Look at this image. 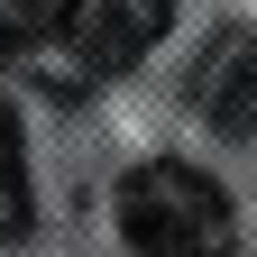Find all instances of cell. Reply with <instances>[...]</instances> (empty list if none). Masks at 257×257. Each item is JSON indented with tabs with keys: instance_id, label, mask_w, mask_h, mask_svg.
I'll return each mask as SVG.
<instances>
[{
	"instance_id": "obj_1",
	"label": "cell",
	"mask_w": 257,
	"mask_h": 257,
	"mask_svg": "<svg viewBox=\"0 0 257 257\" xmlns=\"http://www.w3.org/2000/svg\"><path fill=\"white\" fill-rule=\"evenodd\" d=\"M110 211H119V239L138 257H230L239 248L230 193L193 166V156H147V166H128L119 193H110Z\"/></svg>"
},
{
	"instance_id": "obj_2",
	"label": "cell",
	"mask_w": 257,
	"mask_h": 257,
	"mask_svg": "<svg viewBox=\"0 0 257 257\" xmlns=\"http://www.w3.org/2000/svg\"><path fill=\"white\" fill-rule=\"evenodd\" d=\"M166 28H175V0H74L55 37L74 46L83 74H128V64L156 55Z\"/></svg>"
},
{
	"instance_id": "obj_3",
	"label": "cell",
	"mask_w": 257,
	"mask_h": 257,
	"mask_svg": "<svg viewBox=\"0 0 257 257\" xmlns=\"http://www.w3.org/2000/svg\"><path fill=\"white\" fill-rule=\"evenodd\" d=\"M202 110L230 128V138H257V37H230L202 74Z\"/></svg>"
},
{
	"instance_id": "obj_4",
	"label": "cell",
	"mask_w": 257,
	"mask_h": 257,
	"mask_svg": "<svg viewBox=\"0 0 257 257\" xmlns=\"http://www.w3.org/2000/svg\"><path fill=\"white\" fill-rule=\"evenodd\" d=\"M37 220V184H28V138H19V110L0 101V239H28Z\"/></svg>"
},
{
	"instance_id": "obj_5",
	"label": "cell",
	"mask_w": 257,
	"mask_h": 257,
	"mask_svg": "<svg viewBox=\"0 0 257 257\" xmlns=\"http://www.w3.org/2000/svg\"><path fill=\"white\" fill-rule=\"evenodd\" d=\"M64 10H74V0H0V55L10 46H46L64 28Z\"/></svg>"
}]
</instances>
